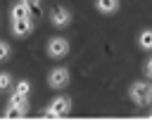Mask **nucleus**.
<instances>
[{
    "mask_svg": "<svg viewBox=\"0 0 152 133\" xmlns=\"http://www.w3.org/2000/svg\"><path fill=\"white\" fill-rule=\"evenodd\" d=\"M48 86H50L52 90L66 88V86H69V69H64V66L50 69V74H48Z\"/></svg>",
    "mask_w": 152,
    "mask_h": 133,
    "instance_id": "5",
    "label": "nucleus"
},
{
    "mask_svg": "<svg viewBox=\"0 0 152 133\" xmlns=\"http://www.w3.org/2000/svg\"><path fill=\"white\" fill-rule=\"evenodd\" d=\"M33 31V17H24V19H12V36L24 38Z\"/></svg>",
    "mask_w": 152,
    "mask_h": 133,
    "instance_id": "7",
    "label": "nucleus"
},
{
    "mask_svg": "<svg viewBox=\"0 0 152 133\" xmlns=\"http://www.w3.org/2000/svg\"><path fill=\"white\" fill-rule=\"evenodd\" d=\"M10 52H12V48H10V43H5V40H0V62H5V59H10Z\"/></svg>",
    "mask_w": 152,
    "mask_h": 133,
    "instance_id": "13",
    "label": "nucleus"
},
{
    "mask_svg": "<svg viewBox=\"0 0 152 133\" xmlns=\"http://www.w3.org/2000/svg\"><path fill=\"white\" fill-rule=\"evenodd\" d=\"M21 2H26V5L31 7V12H33V14H36V12H38V7H40V0H21Z\"/></svg>",
    "mask_w": 152,
    "mask_h": 133,
    "instance_id": "14",
    "label": "nucleus"
},
{
    "mask_svg": "<svg viewBox=\"0 0 152 133\" xmlns=\"http://www.w3.org/2000/svg\"><path fill=\"white\" fill-rule=\"evenodd\" d=\"M28 93H31V83L28 81H19L12 88V95H19V97H28Z\"/></svg>",
    "mask_w": 152,
    "mask_h": 133,
    "instance_id": "11",
    "label": "nucleus"
},
{
    "mask_svg": "<svg viewBox=\"0 0 152 133\" xmlns=\"http://www.w3.org/2000/svg\"><path fill=\"white\" fill-rule=\"evenodd\" d=\"M50 24L55 26V28H66L69 24H71V12L66 10V7H55L52 12H50Z\"/></svg>",
    "mask_w": 152,
    "mask_h": 133,
    "instance_id": "6",
    "label": "nucleus"
},
{
    "mask_svg": "<svg viewBox=\"0 0 152 133\" xmlns=\"http://www.w3.org/2000/svg\"><path fill=\"white\" fill-rule=\"evenodd\" d=\"M128 97H131L138 107L152 104V83H147V81H135V83L128 88Z\"/></svg>",
    "mask_w": 152,
    "mask_h": 133,
    "instance_id": "1",
    "label": "nucleus"
},
{
    "mask_svg": "<svg viewBox=\"0 0 152 133\" xmlns=\"http://www.w3.org/2000/svg\"><path fill=\"white\" fill-rule=\"evenodd\" d=\"M71 112V100L66 95H59L55 97L45 109H43V116H50V119H57V116H66Z\"/></svg>",
    "mask_w": 152,
    "mask_h": 133,
    "instance_id": "2",
    "label": "nucleus"
},
{
    "mask_svg": "<svg viewBox=\"0 0 152 133\" xmlns=\"http://www.w3.org/2000/svg\"><path fill=\"white\" fill-rule=\"evenodd\" d=\"M95 10L100 14H114L119 10V0H95Z\"/></svg>",
    "mask_w": 152,
    "mask_h": 133,
    "instance_id": "9",
    "label": "nucleus"
},
{
    "mask_svg": "<svg viewBox=\"0 0 152 133\" xmlns=\"http://www.w3.org/2000/svg\"><path fill=\"white\" fill-rule=\"evenodd\" d=\"M14 83H12V74L7 71H0V90H10Z\"/></svg>",
    "mask_w": 152,
    "mask_h": 133,
    "instance_id": "12",
    "label": "nucleus"
},
{
    "mask_svg": "<svg viewBox=\"0 0 152 133\" xmlns=\"http://www.w3.org/2000/svg\"><path fill=\"white\" fill-rule=\"evenodd\" d=\"M26 114H28V97L12 95L7 107H5V116L7 119H19V116H26Z\"/></svg>",
    "mask_w": 152,
    "mask_h": 133,
    "instance_id": "3",
    "label": "nucleus"
},
{
    "mask_svg": "<svg viewBox=\"0 0 152 133\" xmlns=\"http://www.w3.org/2000/svg\"><path fill=\"white\" fill-rule=\"evenodd\" d=\"M24 17H33V12H31V7L26 5V2H14L12 5V10H10V19H24Z\"/></svg>",
    "mask_w": 152,
    "mask_h": 133,
    "instance_id": "8",
    "label": "nucleus"
},
{
    "mask_svg": "<svg viewBox=\"0 0 152 133\" xmlns=\"http://www.w3.org/2000/svg\"><path fill=\"white\" fill-rule=\"evenodd\" d=\"M138 45H140L142 50H152V28L140 31V36H138Z\"/></svg>",
    "mask_w": 152,
    "mask_h": 133,
    "instance_id": "10",
    "label": "nucleus"
},
{
    "mask_svg": "<svg viewBox=\"0 0 152 133\" xmlns=\"http://www.w3.org/2000/svg\"><path fill=\"white\" fill-rule=\"evenodd\" d=\"M145 76H147V78H152V57L145 62Z\"/></svg>",
    "mask_w": 152,
    "mask_h": 133,
    "instance_id": "15",
    "label": "nucleus"
},
{
    "mask_svg": "<svg viewBox=\"0 0 152 133\" xmlns=\"http://www.w3.org/2000/svg\"><path fill=\"white\" fill-rule=\"evenodd\" d=\"M45 50H48V55H50L52 59H62V57H66V55H69V40H66V38H62V36H55V38H50V40H48Z\"/></svg>",
    "mask_w": 152,
    "mask_h": 133,
    "instance_id": "4",
    "label": "nucleus"
}]
</instances>
